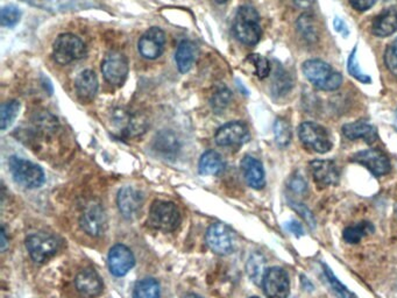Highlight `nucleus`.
Here are the masks:
<instances>
[{
    "label": "nucleus",
    "instance_id": "obj_17",
    "mask_svg": "<svg viewBox=\"0 0 397 298\" xmlns=\"http://www.w3.org/2000/svg\"><path fill=\"white\" fill-rule=\"evenodd\" d=\"M310 168L313 179L320 188L334 186L340 177L337 165L330 160H315L310 163Z\"/></svg>",
    "mask_w": 397,
    "mask_h": 298
},
{
    "label": "nucleus",
    "instance_id": "obj_33",
    "mask_svg": "<svg viewBox=\"0 0 397 298\" xmlns=\"http://www.w3.org/2000/svg\"><path fill=\"white\" fill-rule=\"evenodd\" d=\"M232 100V94L230 91L229 89L220 88L219 90L214 94L210 100L212 109L215 110L216 112H223L224 110L230 105V103Z\"/></svg>",
    "mask_w": 397,
    "mask_h": 298
},
{
    "label": "nucleus",
    "instance_id": "obj_36",
    "mask_svg": "<svg viewBox=\"0 0 397 298\" xmlns=\"http://www.w3.org/2000/svg\"><path fill=\"white\" fill-rule=\"evenodd\" d=\"M292 85V80H290L288 75L285 74V71L281 69L275 75L274 81H273V91L275 94L283 95V94L290 90Z\"/></svg>",
    "mask_w": 397,
    "mask_h": 298
},
{
    "label": "nucleus",
    "instance_id": "obj_35",
    "mask_svg": "<svg viewBox=\"0 0 397 298\" xmlns=\"http://www.w3.org/2000/svg\"><path fill=\"white\" fill-rule=\"evenodd\" d=\"M247 60L253 64L254 68H255V75L260 80L268 77L271 74V64L266 57H261L259 54H252V55H248Z\"/></svg>",
    "mask_w": 397,
    "mask_h": 298
},
{
    "label": "nucleus",
    "instance_id": "obj_28",
    "mask_svg": "<svg viewBox=\"0 0 397 298\" xmlns=\"http://www.w3.org/2000/svg\"><path fill=\"white\" fill-rule=\"evenodd\" d=\"M20 102L18 100H10L5 103L0 110V128L5 131L11 126L13 121L17 119L19 111H20Z\"/></svg>",
    "mask_w": 397,
    "mask_h": 298
},
{
    "label": "nucleus",
    "instance_id": "obj_9",
    "mask_svg": "<svg viewBox=\"0 0 397 298\" xmlns=\"http://www.w3.org/2000/svg\"><path fill=\"white\" fill-rule=\"evenodd\" d=\"M262 287L269 298H288L290 294L288 273L281 267H271L264 273Z\"/></svg>",
    "mask_w": 397,
    "mask_h": 298
},
{
    "label": "nucleus",
    "instance_id": "obj_29",
    "mask_svg": "<svg viewBox=\"0 0 397 298\" xmlns=\"http://www.w3.org/2000/svg\"><path fill=\"white\" fill-rule=\"evenodd\" d=\"M274 134L276 144L280 147H287L292 141V127L287 120L278 118L274 124Z\"/></svg>",
    "mask_w": 397,
    "mask_h": 298
},
{
    "label": "nucleus",
    "instance_id": "obj_7",
    "mask_svg": "<svg viewBox=\"0 0 397 298\" xmlns=\"http://www.w3.org/2000/svg\"><path fill=\"white\" fill-rule=\"evenodd\" d=\"M26 248L33 261L43 263L55 255L59 248V242L57 238L50 233L38 232L29 235V238L26 239Z\"/></svg>",
    "mask_w": 397,
    "mask_h": 298
},
{
    "label": "nucleus",
    "instance_id": "obj_46",
    "mask_svg": "<svg viewBox=\"0 0 397 298\" xmlns=\"http://www.w3.org/2000/svg\"><path fill=\"white\" fill-rule=\"evenodd\" d=\"M394 127H395V128H396L397 131V110L396 112H395V123H394Z\"/></svg>",
    "mask_w": 397,
    "mask_h": 298
},
{
    "label": "nucleus",
    "instance_id": "obj_1",
    "mask_svg": "<svg viewBox=\"0 0 397 298\" xmlns=\"http://www.w3.org/2000/svg\"><path fill=\"white\" fill-rule=\"evenodd\" d=\"M233 32L237 39L246 46H255L259 43L262 36V29L257 10L250 6L240 8L237 12Z\"/></svg>",
    "mask_w": 397,
    "mask_h": 298
},
{
    "label": "nucleus",
    "instance_id": "obj_14",
    "mask_svg": "<svg viewBox=\"0 0 397 298\" xmlns=\"http://www.w3.org/2000/svg\"><path fill=\"white\" fill-rule=\"evenodd\" d=\"M165 46V34L158 27H151L141 36L137 43L139 53L147 60H156L161 57Z\"/></svg>",
    "mask_w": 397,
    "mask_h": 298
},
{
    "label": "nucleus",
    "instance_id": "obj_13",
    "mask_svg": "<svg viewBox=\"0 0 397 298\" xmlns=\"http://www.w3.org/2000/svg\"><path fill=\"white\" fill-rule=\"evenodd\" d=\"M352 161L364 165L375 176L387 175L391 168L389 158L379 149H366L359 151L352 156Z\"/></svg>",
    "mask_w": 397,
    "mask_h": 298
},
{
    "label": "nucleus",
    "instance_id": "obj_5",
    "mask_svg": "<svg viewBox=\"0 0 397 298\" xmlns=\"http://www.w3.org/2000/svg\"><path fill=\"white\" fill-rule=\"evenodd\" d=\"M148 221L151 226L160 231H175L181 223V214L177 207L172 202L155 200L151 204Z\"/></svg>",
    "mask_w": 397,
    "mask_h": 298
},
{
    "label": "nucleus",
    "instance_id": "obj_41",
    "mask_svg": "<svg viewBox=\"0 0 397 298\" xmlns=\"http://www.w3.org/2000/svg\"><path fill=\"white\" fill-rule=\"evenodd\" d=\"M334 25L336 31H337L338 33H340L341 36H347L348 34H350L347 26H346L343 19L338 18V17L337 18H334Z\"/></svg>",
    "mask_w": 397,
    "mask_h": 298
},
{
    "label": "nucleus",
    "instance_id": "obj_40",
    "mask_svg": "<svg viewBox=\"0 0 397 298\" xmlns=\"http://www.w3.org/2000/svg\"><path fill=\"white\" fill-rule=\"evenodd\" d=\"M292 207H295V210L297 211L299 214H301L302 217H304V219L309 223V225H311V226L315 225V219H313V214H311L306 207H303V205H299V204H292Z\"/></svg>",
    "mask_w": 397,
    "mask_h": 298
},
{
    "label": "nucleus",
    "instance_id": "obj_6",
    "mask_svg": "<svg viewBox=\"0 0 397 298\" xmlns=\"http://www.w3.org/2000/svg\"><path fill=\"white\" fill-rule=\"evenodd\" d=\"M299 137L306 149L316 151L318 154H325L332 148L330 134L327 128L318 124L311 121L301 124L299 127Z\"/></svg>",
    "mask_w": 397,
    "mask_h": 298
},
{
    "label": "nucleus",
    "instance_id": "obj_8",
    "mask_svg": "<svg viewBox=\"0 0 397 298\" xmlns=\"http://www.w3.org/2000/svg\"><path fill=\"white\" fill-rule=\"evenodd\" d=\"M207 245L218 255H229L234 249V233L227 225L215 223L205 235Z\"/></svg>",
    "mask_w": 397,
    "mask_h": 298
},
{
    "label": "nucleus",
    "instance_id": "obj_39",
    "mask_svg": "<svg viewBox=\"0 0 397 298\" xmlns=\"http://www.w3.org/2000/svg\"><path fill=\"white\" fill-rule=\"evenodd\" d=\"M290 188L296 193H304L306 190V183L304 179H301V176H296L292 179Z\"/></svg>",
    "mask_w": 397,
    "mask_h": 298
},
{
    "label": "nucleus",
    "instance_id": "obj_37",
    "mask_svg": "<svg viewBox=\"0 0 397 298\" xmlns=\"http://www.w3.org/2000/svg\"><path fill=\"white\" fill-rule=\"evenodd\" d=\"M384 64L390 73L397 76V39L394 40L384 52Z\"/></svg>",
    "mask_w": 397,
    "mask_h": 298
},
{
    "label": "nucleus",
    "instance_id": "obj_34",
    "mask_svg": "<svg viewBox=\"0 0 397 298\" xmlns=\"http://www.w3.org/2000/svg\"><path fill=\"white\" fill-rule=\"evenodd\" d=\"M347 71L352 77H354L355 80H358V81L361 82V83L368 84V83L372 82L368 75H366L365 73L361 70L360 66H359L358 61H357V48L352 50V53L350 54V57H348Z\"/></svg>",
    "mask_w": 397,
    "mask_h": 298
},
{
    "label": "nucleus",
    "instance_id": "obj_20",
    "mask_svg": "<svg viewBox=\"0 0 397 298\" xmlns=\"http://www.w3.org/2000/svg\"><path fill=\"white\" fill-rule=\"evenodd\" d=\"M397 32V10L386 8L372 24V33L377 38H387Z\"/></svg>",
    "mask_w": 397,
    "mask_h": 298
},
{
    "label": "nucleus",
    "instance_id": "obj_23",
    "mask_svg": "<svg viewBox=\"0 0 397 298\" xmlns=\"http://www.w3.org/2000/svg\"><path fill=\"white\" fill-rule=\"evenodd\" d=\"M196 54L197 48L195 43L186 40L179 43L175 54L176 66L179 68V73L186 74L193 68L196 61Z\"/></svg>",
    "mask_w": 397,
    "mask_h": 298
},
{
    "label": "nucleus",
    "instance_id": "obj_31",
    "mask_svg": "<svg viewBox=\"0 0 397 298\" xmlns=\"http://www.w3.org/2000/svg\"><path fill=\"white\" fill-rule=\"evenodd\" d=\"M323 267L327 282L332 288V290L334 291V294L337 295L338 298H354V295L352 294L351 291L348 290L347 288L345 287L344 284L338 280L334 271L327 265H323Z\"/></svg>",
    "mask_w": 397,
    "mask_h": 298
},
{
    "label": "nucleus",
    "instance_id": "obj_15",
    "mask_svg": "<svg viewBox=\"0 0 397 298\" xmlns=\"http://www.w3.org/2000/svg\"><path fill=\"white\" fill-rule=\"evenodd\" d=\"M134 260L133 253L125 245L113 246L110 249L107 263L109 269L112 275L117 277L125 276L132 268H133Z\"/></svg>",
    "mask_w": 397,
    "mask_h": 298
},
{
    "label": "nucleus",
    "instance_id": "obj_22",
    "mask_svg": "<svg viewBox=\"0 0 397 298\" xmlns=\"http://www.w3.org/2000/svg\"><path fill=\"white\" fill-rule=\"evenodd\" d=\"M343 134L350 140L362 139L366 144H372L377 140L375 127L366 121H354L343 126Z\"/></svg>",
    "mask_w": 397,
    "mask_h": 298
},
{
    "label": "nucleus",
    "instance_id": "obj_10",
    "mask_svg": "<svg viewBox=\"0 0 397 298\" xmlns=\"http://www.w3.org/2000/svg\"><path fill=\"white\" fill-rule=\"evenodd\" d=\"M102 73L110 84L120 87L128 76V61L123 54L112 52L107 54L102 64Z\"/></svg>",
    "mask_w": 397,
    "mask_h": 298
},
{
    "label": "nucleus",
    "instance_id": "obj_43",
    "mask_svg": "<svg viewBox=\"0 0 397 298\" xmlns=\"http://www.w3.org/2000/svg\"><path fill=\"white\" fill-rule=\"evenodd\" d=\"M294 3H295L299 8L306 10V8H310L313 6V0H294Z\"/></svg>",
    "mask_w": 397,
    "mask_h": 298
},
{
    "label": "nucleus",
    "instance_id": "obj_47",
    "mask_svg": "<svg viewBox=\"0 0 397 298\" xmlns=\"http://www.w3.org/2000/svg\"><path fill=\"white\" fill-rule=\"evenodd\" d=\"M250 298H259V297H250Z\"/></svg>",
    "mask_w": 397,
    "mask_h": 298
},
{
    "label": "nucleus",
    "instance_id": "obj_30",
    "mask_svg": "<svg viewBox=\"0 0 397 298\" xmlns=\"http://www.w3.org/2000/svg\"><path fill=\"white\" fill-rule=\"evenodd\" d=\"M247 271L254 282H260V281L262 282L264 273H266L264 256L260 254H254L250 256L248 265H247Z\"/></svg>",
    "mask_w": 397,
    "mask_h": 298
},
{
    "label": "nucleus",
    "instance_id": "obj_21",
    "mask_svg": "<svg viewBox=\"0 0 397 298\" xmlns=\"http://www.w3.org/2000/svg\"><path fill=\"white\" fill-rule=\"evenodd\" d=\"M98 78L95 71L92 70L82 71L75 81V88H76L77 96L84 102L95 98L98 92Z\"/></svg>",
    "mask_w": 397,
    "mask_h": 298
},
{
    "label": "nucleus",
    "instance_id": "obj_3",
    "mask_svg": "<svg viewBox=\"0 0 397 298\" xmlns=\"http://www.w3.org/2000/svg\"><path fill=\"white\" fill-rule=\"evenodd\" d=\"M87 54V47L78 36L66 33L57 36L53 45L54 60L61 66H67L81 60Z\"/></svg>",
    "mask_w": 397,
    "mask_h": 298
},
{
    "label": "nucleus",
    "instance_id": "obj_18",
    "mask_svg": "<svg viewBox=\"0 0 397 298\" xmlns=\"http://www.w3.org/2000/svg\"><path fill=\"white\" fill-rule=\"evenodd\" d=\"M75 287L84 298H93L102 294L103 282L97 271L91 268L83 269L75 278Z\"/></svg>",
    "mask_w": 397,
    "mask_h": 298
},
{
    "label": "nucleus",
    "instance_id": "obj_25",
    "mask_svg": "<svg viewBox=\"0 0 397 298\" xmlns=\"http://www.w3.org/2000/svg\"><path fill=\"white\" fill-rule=\"evenodd\" d=\"M297 32L306 43H315L320 40V29L316 19L310 13H304L296 22Z\"/></svg>",
    "mask_w": 397,
    "mask_h": 298
},
{
    "label": "nucleus",
    "instance_id": "obj_11",
    "mask_svg": "<svg viewBox=\"0 0 397 298\" xmlns=\"http://www.w3.org/2000/svg\"><path fill=\"white\" fill-rule=\"evenodd\" d=\"M82 230L91 237H99L105 231L106 216L102 204L92 200L87 204L81 217Z\"/></svg>",
    "mask_w": 397,
    "mask_h": 298
},
{
    "label": "nucleus",
    "instance_id": "obj_16",
    "mask_svg": "<svg viewBox=\"0 0 397 298\" xmlns=\"http://www.w3.org/2000/svg\"><path fill=\"white\" fill-rule=\"evenodd\" d=\"M117 203L119 207L120 214L126 219H133L140 212L144 205V196L139 190L133 186H125L120 190L117 197Z\"/></svg>",
    "mask_w": 397,
    "mask_h": 298
},
{
    "label": "nucleus",
    "instance_id": "obj_19",
    "mask_svg": "<svg viewBox=\"0 0 397 298\" xmlns=\"http://www.w3.org/2000/svg\"><path fill=\"white\" fill-rule=\"evenodd\" d=\"M244 176L250 188L255 190L264 189L266 186L264 165L253 156H245L241 162Z\"/></svg>",
    "mask_w": 397,
    "mask_h": 298
},
{
    "label": "nucleus",
    "instance_id": "obj_45",
    "mask_svg": "<svg viewBox=\"0 0 397 298\" xmlns=\"http://www.w3.org/2000/svg\"><path fill=\"white\" fill-rule=\"evenodd\" d=\"M215 1L217 4H225V3H227L230 0H215Z\"/></svg>",
    "mask_w": 397,
    "mask_h": 298
},
{
    "label": "nucleus",
    "instance_id": "obj_24",
    "mask_svg": "<svg viewBox=\"0 0 397 298\" xmlns=\"http://www.w3.org/2000/svg\"><path fill=\"white\" fill-rule=\"evenodd\" d=\"M225 169V162L222 155L215 151H209L202 155L198 165V170L202 175H219Z\"/></svg>",
    "mask_w": 397,
    "mask_h": 298
},
{
    "label": "nucleus",
    "instance_id": "obj_38",
    "mask_svg": "<svg viewBox=\"0 0 397 298\" xmlns=\"http://www.w3.org/2000/svg\"><path fill=\"white\" fill-rule=\"evenodd\" d=\"M348 1L355 11L365 12L372 8L377 0H348Z\"/></svg>",
    "mask_w": 397,
    "mask_h": 298
},
{
    "label": "nucleus",
    "instance_id": "obj_26",
    "mask_svg": "<svg viewBox=\"0 0 397 298\" xmlns=\"http://www.w3.org/2000/svg\"><path fill=\"white\" fill-rule=\"evenodd\" d=\"M160 284L154 278H144L134 287L133 298H160Z\"/></svg>",
    "mask_w": 397,
    "mask_h": 298
},
{
    "label": "nucleus",
    "instance_id": "obj_4",
    "mask_svg": "<svg viewBox=\"0 0 397 298\" xmlns=\"http://www.w3.org/2000/svg\"><path fill=\"white\" fill-rule=\"evenodd\" d=\"M8 167L15 182L20 186L29 189H36L45 183V172L43 169L25 158L12 156L8 161Z\"/></svg>",
    "mask_w": 397,
    "mask_h": 298
},
{
    "label": "nucleus",
    "instance_id": "obj_42",
    "mask_svg": "<svg viewBox=\"0 0 397 298\" xmlns=\"http://www.w3.org/2000/svg\"><path fill=\"white\" fill-rule=\"evenodd\" d=\"M287 228L289 231L294 233V234L297 235V237H302L304 234V230H303L302 225L299 224V221H289L287 224Z\"/></svg>",
    "mask_w": 397,
    "mask_h": 298
},
{
    "label": "nucleus",
    "instance_id": "obj_27",
    "mask_svg": "<svg viewBox=\"0 0 397 298\" xmlns=\"http://www.w3.org/2000/svg\"><path fill=\"white\" fill-rule=\"evenodd\" d=\"M374 232V228L370 223L367 221H361L358 224L351 225L345 228L343 232V237H344L345 241L348 244H358L361 241V239L369 233Z\"/></svg>",
    "mask_w": 397,
    "mask_h": 298
},
{
    "label": "nucleus",
    "instance_id": "obj_32",
    "mask_svg": "<svg viewBox=\"0 0 397 298\" xmlns=\"http://www.w3.org/2000/svg\"><path fill=\"white\" fill-rule=\"evenodd\" d=\"M20 18H22V11L15 5H8L1 8L0 24L3 27H10V29L15 27L20 22Z\"/></svg>",
    "mask_w": 397,
    "mask_h": 298
},
{
    "label": "nucleus",
    "instance_id": "obj_2",
    "mask_svg": "<svg viewBox=\"0 0 397 298\" xmlns=\"http://www.w3.org/2000/svg\"><path fill=\"white\" fill-rule=\"evenodd\" d=\"M303 75L317 89L334 91L340 88L343 76L322 60H308L302 66Z\"/></svg>",
    "mask_w": 397,
    "mask_h": 298
},
{
    "label": "nucleus",
    "instance_id": "obj_44",
    "mask_svg": "<svg viewBox=\"0 0 397 298\" xmlns=\"http://www.w3.org/2000/svg\"><path fill=\"white\" fill-rule=\"evenodd\" d=\"M183 298H202L201 296H198L196 294H188L184 296Z\"/></svg>",
    "mask_w": 397,
    "mask_h": 298
},
{
    "label": "nucleus",
    "instance_id": "obj_12",
    "mask_svg": "<svg viewBox=\"0 0 397 298\" xmlns=\"http://www.w3.org/2000/svg\"><path fill=\"white\" fill-rule=\"evenodd\" d=\"M250 132L241 121H231L220 127L215 135L216 144L220 147H237L247 142Z\"/></svg>",
    "mask_w": 397,
    "mask_h": 298
}]
</instances>
